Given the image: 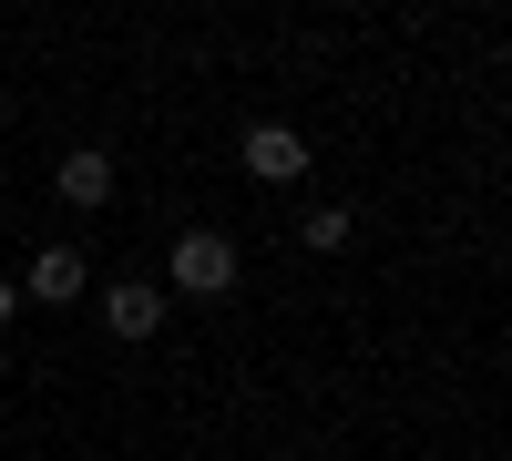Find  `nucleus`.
I'll use <instances>...</instances> for the list:
<instances>
[{
    "label": "nucleus",
    "instance_id": "nucleus-6",
    "mask_svg": "<svg viewBox=\"0 0 512 461\" xmlns=\"http://www.w3.org/2000/svg\"><path fill=\"white\" fill-rule=\"evenodd\" d=\"M297 246H318V257H338V246H349V216H338V205H318V216L297 226Z\"/></svg>",
    "mask_w": 512,
    "mask_h": 461
},
{
    "label": "nucleus",
    "instance_id": "nucleus-1",
    "mask_svg": "<svg viewBox=\"0 0 512 461\" xmlns=\"http://www.w3.org/2000/svg\"><path fill=\"white\" fill-rule=\"evenodd\" d=\"M175 287H185V298H226V287H236V236H216V226L175 236Z\"/></svg>",
    "mask_w": 512,
    "mask_h": 461
},
{
    "label": "nucleus",
    "instance_id": "nucleus-7",
    "mask_svg": "<svg viewBox=\"0 0 512 461\" xmlns=\"http://www.w3.org/2000/svg\"><path fill=\"white\" fill-rule=\"evenodd\" d=\"M11 298H21V287H11V277H0V328H11Z\"/></svg>",
    "mask_w": 512,
    "mask_h": 461
},
{
    "label": "nucleus",
    "instance_id": "nucleus-3",
    "mask_svg": "<svg viewBox=\"0 0 512 461\" xmlns=\"http://www.w3.org/2000/svg\"><path fill=\"white\" fill-rule=\"evenodd\" d=\"M52 185H62V205H103V195H113V154H103V144H72Z\"/></svg>",
    "mask_w": 512,
    "mask_h": 461
},
{
    "label": "nucleus",
    "instance_id": "nucleus-4",
    "mask_svg": "<svg viewBox=\"0 0 512 461\" xmlns=\"http://www.w3.org/2000/svg\"><path fill=\"white\" fill-rule=\"evenodd\" d=\"M31 298H41V308L82 298V246H41V257H31Z\"/></svg>",
    "mask_w": 512,
    "mask_h": 461
},
{
    "label": "nucleus",
    "instance_id": "nucleus-5",
    "mask_svg": "<svg viewBox=\"0 0 512 461\" xmlns=\"http://www.w3.org/2000/svg\"><path fill=\"white\" fill-rule=\"evenodd\" d=\"M103 318H113V339H154L164 328V287H113Z\"/></svg>",
    "mask_w": 512,
    "mask_h": 461
},
{
    "label": "nucleus",
    "instance_id": "nucleus-2",
    "mask_svg": "<svg viewBox=\"0 0 512 461\" xmlns=\"http://www.w3.org/2000/svg\"><path fill=\"white\" fill-rule=\"evenodd\" d=\"M246 175L256 185H297V175H308V144H297V123H246Z\"/></svg>",
    "mask_w": 512,
    "mask_h": 461
}]
</instances>
